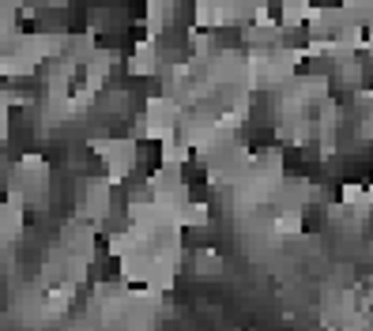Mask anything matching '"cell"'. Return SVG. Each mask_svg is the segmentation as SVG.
I'll list each match as a JSON object with an SVG mask.
<instances>
[{
  "instance_id": "7",
  "label": "cell",
  "mask_w": 373,
  "mask_h": 331,
  "mask_svg": "<svg viewBox=\"0 0 373 331\" xmlns=\"http://www.w3.org/2000/svg\"><path fill=\"white\" fill-rule=\"evenodd\" d=\"M16 4H35V8H38V4H42V0H16Z\"/></svg>"
},
{
  "instance_id": "3",
  "label": "cell",
  "mask_w": 373,
  "mask_h": 331,
  "mask_svg": "<svg viewBox=\"0 0 373 331\" xmlns=\"http://www.w3.org/2000/svg\"><path fill=\"white\" fill-rule=\"evenodd\" d=\"M196 12H200V0H173V19H170V23H173V27L192 30Z\"/></svg>"
},
{
  "instance_id": "6",
  "label": "cell",
  "mask_w": 373,
  "mask_h": 331,
  "mask_svg": "<svg viewBox=\"0 0 373 331\" xmlns=\"http://www.w3.org/2000/svg\"><path fill=\"white\" fill-rule=\"evenodd\" d=\"M178 177H181L185 189H204V185H207V170H204L200 162H185Z\"/></svg>"
},
{
  "instance_id": "2",
  "label": "cell",
  "mask_w": 373,
  "mask_h": 331,
  "mask_svg": "<svg viewBox=\"0 0 373 331\" xmlns=\"http://www.w3.org/2000/svg\"><path fill=\"white\" fill-rule=\"evenodd\" d=\"M212 46H215V49H223V53L238 49V46H245V30H241L238 23H223V27H215V30H212Z\"/></svg>"
},
{
  "instance_id": "5",
  "label": "cell",
  "mask_w": 373,
  "mask_h": 331,
  "mask_svg": "<svg viewBox=\"0 0 373 331\" xmlns=\"http://www.w3.org/2000/svg\"><path fill=\"white\" fill-rule=\"evenodd\" d=\"M279 42L287 49H305L313 42V30H310V23H302V27H291V30H283L279 35Z\"/></svg>"
},
{
  "instance_id": "1",
  "label": "cell",
  "mask_w": 373,
  "mask_h": 331,
  "mask_svg": "<svg viewBox=\"0 0 373 331\" xmlns=\"http://www.w3.org/2000/svg\"><path fill=\"white\" fill-rule=\"evenodd\" d=\"M133 147H136V170L144 173V177H159V170H162V139H151V136H140L133 139Z\"/></svg>"
},
{
  "instance_id": "4",
  "label": "cell",
  "mask_w": 373,
  "mask_h": 331,
  "mask_svg": "<svg viewBox=\"0 0 373 331\" xmlns=\"http://www.w3.org/2000/svg\"><path fill=\"white\" fill-rule=\"evenodd\" d=\"M324 223H328L324 204H305L302 207V230H305V234H321Z\"/></svg>"
},
{
  "instance_id": "8",
  "label": "cell",
  "mask_w": 373,
  "mask_h": 331,
  "mask_svg": "<svg viewBox=\"0 0 373 331\" xmlns=\"http://www.w3.org/2000/svg\"><path fill=\"white\" fill-rule=\"evenodd\" d=\"M200 4H204V0H200Z\"/></svg>"
}]
</instances>
